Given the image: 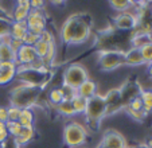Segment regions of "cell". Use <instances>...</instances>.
<instances>
[{
  "label": "cell",
  "mask_w": 152,
  "mask_h": 148,
  "mask_svg": "<svg viewBox=\"0 0 152 148\" xmlns=\"http://www.w3.org/2000/svg\"><path fill=\"white\" fill-rule=\"evenodd\" d=\"M109 6L118 14H121V12H128L133 7V3L128 1V0H112V1H109Z\"/></svg>",
  "instance_id": "obj_23"
},
{
  "label": "cell",
  "mask_w": 152,
  "mask_h": 148,
  "mask_svg": "<svg viewBox=\"0 0 152 148\" xmlns=\"http://www.w3.org/2000/svg\"><path fill=\"white\" fill-rule=\"evenodd\" d=\"M100 144L104 148H125L128 143H126L125 137L123 136V133L115 131V129H108L104 132Z\"/></svg>",
  "instance_id": "obj_11"
},
{
  "label": "cell",
  "mask_w": 152,
  "mask_h": 148,
  "mask_svg": "<svg viewBox=\"0 0 152 148\" xmlns=\"http://www.w3.org/2000/svg\"><path fill=\"white\" fill-rule=\"evenodd\" d=\"M124 108H129V109H132V111H144L143 103H141L140 97H135V98L129 101V103L126 104Z\"/></svg>",
  "instance_id": "obj_31"
},
{
  "label": "cell",
  "mask_w": 152,
  "mask_h": 148,
  "mask_svg": "<svg viewBox=\"0 0 152 148\" xmlns=\"http://www.w3.org/2000/svg\"><path fill=\"white\" fill-rule=\"evenodd\" d=\"M8 137H10V135H8V131H7V128H6V124L0 122V144H3Z\"/></svg>",
  "instance_id": "obj_35"
},
{
  "label": "cell",
  "mask_w": 152,
  "mask_h": 148,
  "mask_svg": "<svg viewBox=\"0 0 152 148\" xmlns=\"http://www.w3.org/2000/svg\"><path fill=\"white\" fill-rule=\"evenodd\" d=\"M31 10H43L45 8V1L42 0H30Z\"/></svg>",
  "instance_id": "obj_37"
},
{
  "label": "cell",
  "mask_w": 152,
  "mask_h": 148,
  "mask_svg": "<svg viewBox=\"0 0 152 148\" xmlns=\"http://www.w3.org/2000/svg\"><path fill=\"white\" fill-rule=\"evenodd\" d=\"M38 59V54L35 51L34 46H28V45H22V47L16 51V58L15 62L18 66H30L32 62Z\"/></svg>",
  "instance_id": "obj_12"
},
{
  "label": "cell",
  "mask_w": 152,
  "mask_h": 148,
  "mask_svg": "<svg viewBox=\"0 0 152 148\" xmlns=\"http://www.w3.org/2000/svg\"><path fill=\"white\" fill-rule=\"evenodd\" d=\"M97 65L102 71L110 73L117 69L125 66V58H124V50L117 48H106L101 50L97 55Z\"/></svg>",
  "instance_id": "obj_4"
},
{
  "label": "cell",
  "mask_w": 152,
  "mask_h": 148,
  "mask_svg": "<svg viewBox=\"0 0 152 148\" xmlns=\"http://www.w3.org/2000/svg\"><path fill=\"white\" fill-rule=\"evenodd\" d=\"M34 137H35V128L32 127V128H22L20 133L18 135L14 140L20 148H23V147H26L30 141H32Z\"/></svg>",
  "instance_id": "obj_18"
},
{
  "label": "cell",
  "mask_w": 152,
  "mask_h": 148,
  "mask_svg": "<svg viewBox=\"0 0 152 148\" xmlns=\"http://www.w3.org/2000/svg\"><path fill=\"white\" fill-rule=\"evenodd\" d=\"M26 23L28 31L37 35H40L45 30H47V16L43 10H31Z\"/></svg>",
  "instance_id": "obj_8"
},
{
  "label": "cell",
  "mask_w": 152,
  "mask_h": 148,
  "mask_svg": "<svg viewBox=\"0 0 152 148\" xmlns=\"http://www.w3.org/2000/svg\"><path fill=\"white\" fill-rule=\"evenodd\" d=\"M151 10H152V7H151Z\"/></svg>",
  "instance_id": "obj_44"
},
{
  "label": "cell",
  "mask_w": 152,
  "mask_h": 148,
  "mask_svg": "<svg viewBox=\"0 0 152 148\" xmlns=\"http://www.w3.org/2000/svg\"><path fill=\"white\" fill-rule=\"evenodd\" d=\"M59 88L63 93V98H65V101H72L73 98L77 97V89L72 88V86H67V85H63V84L59 86Z\"/></svg>",
  "instance_id": "obj_28"
},
{
  "label": "cell",
  "mask_w": 152,
  "mask_h": 148,
  "mask_svg": "<svg viewBox=\"0 0 152 148\" xmlns=\"http://www.w3.org/2000/svg\"><path fill=\"white\" fill-rule=\"evenodd\" d=\"M22 128H32L35 122V114L31 108H23L20 111L19 120H18Z\"/></svg>",
  "instance_id": "obj_19"
},
{
  "label": "cell",
  "mask_w": 152,
  "mask_h": 148,
  "mask_svg": "<svg viewBox=\"0 0 152 148\" xmlns=\"http://www.w3.org/2000/svg\"><path fill=\"white\" fill-rule=\"evenodd\" d=\"M88 139V129L78 121H72L63 128V141L69 148H81Z\"/></svg>",
  "instance_id": "obj_6"
},
{
  "label": "cell",
  "mask_w": 152,
  "mask_h": 148,
  "mask_svg": "<svg viewBox=\"0 0 152 148\" xmlns=\"http://www.w3.org/2000/svg\"><path fill=\"white\" fill-rule=\"evenodd\" d=\"M38 42H39V35L34 34V32H30V31L27 32L24 39H23L24 45H28V46H35Z\"/></svg>",
  "instance_id": "obj_33"
},
{
  "label": "cell",
  "mask_w": 152,
  "mask_h": 148,
  "mask_svg": "<svg viewBox=\"0 0 152 148\" xmlns=\"http://www.w3.org/2000/svg\"><path fill=\"white\" fill-rule=\"evenodd\" d=\"M97 90H98V88H97L96 81H93L92 78H88V80H85L77 88V96L86 98V100H90L92 97H94L97 94Z\"/></svg>",
  "instance_id": "obj_15"
},
{
  "label": "cell",
  "mask_w": 152,
  "mask_h": 148,
  "mask_svg": "<svg viewBox=\"0 0 152 148\" xmlns=\"http://www.w3.org/2000/svg\"><path fill=\"white\" fill-rule=\"evenodd\" d=\"M139 97L141 98L143 103V108L147 113L152 112V89H143L139 94Z\"/></svg>",
  "instance_id": "obj_22"
},
{
  "label": "cell",
  "mask_w": 152,
  "mask_h": 148,
  "mask_svg": "<svg viewBox=\"0 0 152 148\" xmlns=\"http://www.w3.org/2000/svg\"><path fill=\"white\" fill-rule=\"evenodd\" d=\"M102 97L106 103V116H108V114H113V113H116V112L124 109L120 88L109 89Z\"/></svg>",
  "instance_id": "obj_9"
},
{
  "label": "cell",
  "mask_w": 152,
  "mask_h": 148,
  "mask_svg": "<svg viewBox=\"0 0 152 148\" xmlns=\"http://www.w3.org/2000/svg\"><path fill=\"white\" fill-rule=\"evenodd\" d=\"M92 34V20L88 14H73L65 20L61 29V40L67 46H80L88 42Z\"/></svg>",
  "instance_id": "obj_1"
},
{
  "label": "cell",
  "mask_w": 152,
  "mask_h": 148,
  "mask_svg": "<svg viewBox=\"0 0 152 148\" xmlns=\"http://www.w3.org/2000/svg\"><path fill=\"white\" fill-rule=\"evenodd\" d=\"M55 109H57V112L62 117H73V116H75V112H74V109H73L72 101H62V103H61Z\"/></svg>",
  "instance_id": "obj_24"
},
{
  "label": "cell",
  "mask_w": 152,
  "mask_h": 148,
  "mask_svg": "<svg viewBox=\"0 0 152 148\" xmlns=\"http://www.w3.org/2000/svg\"><path fill=\"white\" fill-rule=\"evenodd\" d=\"M39 39L45 43H51V42H55V38H54V34H53L50 30H45L42 34L39 35Z\"/></svg>",
  "instance_id": "obj_34"
},
{
  "label": "cell",
  "mask_w": 152,
  "mask_h": 148,
  "mask_svg": "<svg viewBox=\"0 0 152 148\" xmlns=\"http://www.w3.org/2000/svg\"><path fill=\"white\" fill-rule=\"evenodd\" d=\"M1 148H20V147L15 143V140L12 139V137H8V139L1 144Z\"/></svg>",
  "instance_id": "obj_38"
},
{
  "label": "cell",
  "mask_w": 152,
  "mask_h": 148,
  "mask_svg": "<svg viewBox=\"0 0 152 148\" xmlns=\"http://www.w3.org/2000/svg\"><path fill=\"white\" fill-rule=\"evenodd\" d=\"M124 58H125V66H129V67H137V66L145 65L139 48H128L126 51H124Z\"/></svg>",
  "instance_id": "obj_16"
},
{
  "label": "cell",
  "mask_w": 152,
  "mask_h": 148,
  "mask_svg": "<svg viewBox=\"0 0 152 148\" xmlns=\"http://www.w3.org/2000/svg\"><path fill=\"white\" fill-rule=\"evenodd\" d=\"M16 62H0V86H7L16 78Z\"/></svg>",
  "instance_id": "obj_14"
},
{
  "label": "cell",
  "mask_w": 152,
  "mask_h": 148,
  "mask_svg": "<svg viewBox=\"0 0 152 148\" xmlns=\"http://www.w3.org/2000/svg\"><path fill=\"white\" fill-rule=\"evenodd\" d=\"M72 105H73V109H74L75 114H83L86 111V106H88V100L77 96L75 98L72 100Z\"/></svg>",
  "instance_id": "obj_25"
},
{
  "label": "cell",
  "mask_w": 152,
  "mask_h": 148,
  "mask_svg": "<svg viewBox=\"0 0 152 148\" xmlns=\"http://www.w3.org/2000/svg\"><path fill=\"white\" fill-rule=\"evenodd\" d=\"M27 32H28V27H27L26 22H11L10 23L8 34L12 39L22 40V42H23V39H24Z\"/></svg>",
  "instance_id": "obj_17"
},
{
  "label": "cell",
  "mask_w": 152,
  "mask_h": 148,
  "mask_svg": "<svg viewBox=\"0 0 152 148\" xmlns=\"http://www.w3.org/2000/svg\"><path fill=\"white\" fill-rule=\"evenodd\" d=\"M0 148H1V144H0Z\"/></svg>",
  "instance_id": "obj_43"
},
{
  "label": "cell",
  "mask_w": 152,
  "mask_h": 148,
  "mask_svg": "<svg viewBox=\"0 0 152 148\" xmlns=\"http://www.w3.org/2000/svg\"><path fill=\"white\" fill-rule=\"evenodd\" d=\"M83 116L86 119V122L90 127H96L97 128L100 125V122L106 116V103L101 94L97 93L94 97L88 100V106H86V111L83 113Z\"/></svg>",
  "instance_id": "obj_5"
},
{
  "label": "cell",
  "mask_w": 152,
  "mask_h": 148,
  "mask_svg": "<svg viewBox=\"0 0 152 148\" xmlns=\"http://www.w3.org/2000/svg\"><path fill=\"white\" fill-rule=\"evenodd\" d=\"M147 66V73H148V75L152 78V62H149L148 65H145Z\"/></svg>",
  "instance_id": "obj_39"
},
{
  "label": "cell",
  "mask_w": 152,
  "mask_h": 148,
  "mask_svg": "<svg viewBox=\"0 0 152 148\" xmlns=\"http://www.w3.org/2000/svg\"><path fill=\"white\" fill-rule=\"evenodd\" d=\"M1 43H3V38L0 37V46H1Z\"/></svg>",
  "instance_id": "obj_41"
},
{
  "label": "cell",
  "mask_w": 152,
  "mask_h": 148,
  "mask_svg": "<svg viewBox=\"0 0 152 148\" xmlns=\"http://www.w3.org/2000/svg\"><path fill=\"white\" fill-rule=\"evenodd\" d=\"M30 11H31L30 0H19L14 4L10 12V20L11 22H26Z\"/></svg>",
  "instance_id": "obj_13"
},
{
  "label": "cell",
  "mask_w": 152,
  "mask_h": 148,
  "mask_svg": "<svg viewBox=\"0 0 152 148\" xmlns=\"http://www.w3.org/2000/svg\"><path fill=\"white\" fill-rule=\"evenodd\" d=\"M88 78H89V74L85 66L81 63H70L62 74V84L77 89Z\"/></svg>",
  "instance_id": "obj_7"
},
{
  "label": "cell",
  "mask_w": 152,
  "mask_h": 148,
  "mask_svg": "<svg viewBox=\"0 0 152 148\" xmlns=\"http://www.w3.org/2000/svg\"><path fill=\"white\" fill-rule=\"evenodd\" d=\"M22 109L14 105H8V121H18Z\"/></svg>",
  "instance_id": "obj_32"
},
{
  "label": "cell",
  "mask_w": 152,
  "mask_h": 148,
  "mask_svg": "<svg viewBox=\"0 0 152 148\" xmlns=\"http://www.w3.org/2000/svg\"><path fill=\"white\" fill-rule=\"evenodd\" d=\"M16 53L11 48L10 45L1 43L0 46V62H15Z\"/></svg>",
  "instance_id": "obj_21"
},
{
  "label": "cell",
  "mask_w": 152,
  "mask_h": 148,
  "mask_svg": "<svg viewBox=\"0 0 152 148\" xmlns=\"http://www.w3.org/2000/svg\"><path fill=\"white\" fill-rule=\"evenodd\" d=\"M47 101H49L54 108H57L62 101H65V98H63V93H62V90H61L59 86H55V88L50 89L49 94H47Z\"/></svg>",
  "instance_id": "obj_20"
},
{
  "label": "cell",
  "mask_w": 152,
  "mask_h": 148,
  "mask_svg": "<svg viewBox=\"0 0 152 148\" xmlns=\"http://www.w3.org/2000/svg\"><path fill=\"white\" fill-rule=\"evenodd\" d=\"M8 121V106H4V105H0V122H6Z\"/></svg>",
  "instance_id": "obj_36"
},
{
  "label": "cell",
  "mask_w": 152,
  "mask_h": 148,
  "mask_svg": "<svg viewBox=\"0 0 152 148\" xmlns=\"http://www.w3.org/2000/svg\"><path fill=\"white\" fill-rule=\"evenodd\" d=\"M139 50H140V54H141V57H143L145 65H148L149 62H152V42L148 43V45H145V46H143V47L139 48Z\"/></svg>",
  "instance_id": "obj_29"
},
{
  "label": "cell",
  "mask_w": 152,
  "mask_h": 148,
  "mask_svg": "<svg viewBox=\"0 0 152 148\" xmlns=\"http://www.w3.org/2000/svg\"><path fill=\"white\" fill-rule=\"evenodd\" d=\"M51 43H53V42H51ZM49 45H50V43H45V42H42V40L39 39V42H38L37 45L34 46L35 51H37V54H38V58L43 59V58L46 57L47 50H49Z\"/></svg>",
  "instance_id": "obj_30"
},
{
  "label": "cell",
  "mask_w": 152,
  "mask_h": 148,
  "mask_svg": "<svg viewBox=\"0 0 152 148\" xmlns=\"http://www.w3.org/2000/svg\"><path fill=\"white\" fill-rule=\"evenodd\" d=\"M97 148H104V147H102V145H101V144H98V147H97Z\"/></svg>",
  "instance_id": "obj_42"
},
{
  "label": "cell",
  "mask_w": 152,
  "mask_h": 148,
  "mask_svg": "<svg viewBox=\"0 0 152 148\" xmlns=\"http://www.w3.org/2000/svg\"><path fill=\"white\" fill-rule=\"evenodd\" d=\"M124 111L126 112V114H128L131 119L135 120V121H144L145 117L148 116V113H147L145 111H132V109H129V108H124Z\"/></svg>",
  "instance_id": "obj_27"
},
{
  "label": "cell",
  "mask_w": 152,
  "mask_h": 148,
  "mask_svg": "<svg viewBox=\"0 0 152 148\" xmlns=\"http://www.w3.org/2000/svg\"><path fill=\"white\" fill-rule=\"evenodd\" d=\"M137 14L136 12H121L117 14L113 19L115 27L120 31H133L135 27L137 26Z\"/></svg>",
  "instance_id": "obj_10"
},
{
  "label": "cell",
  "mask_w": 152,
  "mask_h": 148,
  "mask_svg": "<svg viewBox=\"0 0 152 148\" xmlns=\"http://www.w3.org/2000/svg\"><path fill=\"white\" fill-rule=\"evenodd\" d=\"M125 148H139V145H126Z\"/></svg>",
  "instance_id": "obj_40"
},
{
  "label": "cell",
  "mask_w": 152,
  "mask_h": 148,
  "mask_svg": "<svg viewBox=\"0 0 152 148\" xmlns=\"http://www.w3.org/2000/svg\"><path fill=\"white\" fill-rule=\"evenodd\" d=\"M11 90H10V105L18 106V108H31L38 103L42 93V89L34 88V86L22 84L15 80Z\"/></svg>",
  "instance_id": "obj_2"
},
{
  "label": "cell",
  "mask_w": 152,
  "mask_h": 148,
  "mask_svg": "<svg viewBox=\"0 0 152 148\" xmlns=\"http://www.w3.org/2000/svg\"><path fill=\"white\" fill-rule=\"evenodd\" d=\"M6 128H7V131H8L10 137H12V139H15V137L20 133V131H22V125H20L18 121H7Z\"/></svg>",
  "instance_id": "obj_26"
},
{
  "label": "cell",
  "mask_w": 152,
  "mask_h": 148,
  "mask_svg": "<svg viewBox=\"0 0 152 148\" xmlns=\"http://www.w3.org/2000/svg\"><path fill=\"white\" fill-rule=\"evenodd\" d=\"M51 78V73L49 69L46 70H35V69L27 67V66H18V73L15 80L22 84L34 86V88L43 89Z\"/></svg>",
  "instance_id": "obj_3"
}]
</instances>
